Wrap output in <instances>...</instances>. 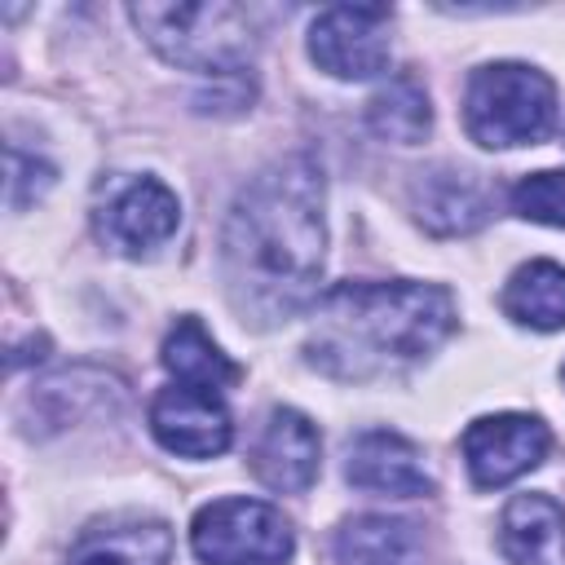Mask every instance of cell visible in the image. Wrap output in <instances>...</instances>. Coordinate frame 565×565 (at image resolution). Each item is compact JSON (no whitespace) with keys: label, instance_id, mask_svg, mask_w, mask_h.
<instances>
[{"label":"cell","instance_id":"cell-1","mask_svg":"<svg viewBox=\"0 0 565 565\" xmlns=\"http://www.w3.org/2000/svg\"><path fill=\"white\" fill-rule=\"evenodd\" d=\"M327 185L313 154H287L256 172L221 230V278L252 327H278L318 296L327 260Z\"/></svg>","mask_w":565,"mask_h":565},{"label":"cell","instance_id":"cell-2","mask_svg":"<svg viewBox=\"0 0 565 565\" xmlns=\"http://www.w3.org/2000/svg\"><path fill=\"white\" fill-rule=\"evenodd\" d=\"M455 322V296L437 282H340L318 300L305 353L331 380H388L419 366Z\"/></svg>","mask_w":565,"mask_h":565},{"label":"cell","instance_id":"cell-3","mask_svg":"<svg viewBox=\"0 0 565 565\" xmlns=\"http://www.w3.org/2000/svg\"><path fill=\"white\" fill-rule=\"evenodd\" d=\"M132 26L150 49L199 75H243L256 53L252 18L238 4H132Z\"/></svg>","mask_w":565,"mask_h":565},{"label":"cell","instance_id":"cell-4","mask_svg":"<svg viewBox=\"0 0 565 565\" xmlns=\"http://www.w3.org/2000/svg\"><path fill=\"white\" fill-rule=\"evenodd\" d=\"M556 88L539 66L525 62H490L472 71L463 93V124L477 146L508 150L534 146L552 132Z\"/></svg>","mask_w":565,"mask_h":565},{"label":"cell","instance_id":"cell-5","mask_svg":"<svg viewBox=\"0 0 565 565\" xmlns=\"http://www.w3.org/2000/svg\"><path fill=\"white\" fill-rule=\"evenodd\" d=\"M190 547L203 565H287L296 534L274 503L216 499L194 512Z\"/></svg>","mask_w":565,"mask_h":565},{"label":"cell","instance_id":"cell-6","mask_svg":"<svg viewBox=\"0 0 565 565\" xmlns=\"http://www.w3.org/2000/svg\"><path fill=\"white\" fill-rule=\"evenodd\" d=\"M388 22L384 4H331L309 26V57L335 79H371L388 66Z\"/></svg>","mask_w":565,"mask_h":565},{"label":"cell","instance_id":"cell-7","mask_svg":"<svg viewBox=\"0 0 565 565\" xmlns=\"http://www.w3.org/2000/svg\"><path fill=\"white\" fill-rule=\"evenodd\" d=\"M547 446H552L547 424L534 415H516V411L481 415L463 428V463L481 490H499L525 477L530 468L543 463Z\"/></svg>","mask_w":565,"mask_h":565},{"label":"cell","instance_id":"cell-8","mask_svg":"<svg viewBox=\"0 0 565 565\" xmlns=\"http://www.w3.org/2000/svg\"><path fill=\"white\" fill-rule=\"evenodd\" d=\"M177 225H181V203L154 177L119 181L97 212V234L124 256H150L177 234Z\"/></svg>","mask_w":565,"mask_h":565},{"label":"cell","instance_id":"cell-9","mask_svg":"<svg viewBox=\"0 0 565 565\" xmlns=\"http://www.w3.org/2000/svg\"><path fill=\"white\" fill-rule=\"evenodd\" d=\"M150 433L163 450L185 459H212L230 446L234 424L225 411V397L216 388L199 384H168L150 402Z\"/></svg>","mask_w":565,"mask_h":565},{"label":"cell","instance_id":"cell-10","mask_svg":"<svg viewBox=\"0 0 565 565\" xmlns=\"http://www.w3.org/2000/svg\"><path fill=\"white\" fill-rule=\"evenodd\" d=\"M318 468H322V437L313 419L291 406L269 411L252 446V472L278 494H305L318 481Z\"/></svg>","mask_w":565,"mask_h":565},{"label":"cell","instance_id":"cell-11","mask_svg":"<svg viewBox=\"0 0 565 565\" xmlns=\"http://www.w3.org/2000/svg\"><path fill=\"white\" fill-rule=\"evenodd\" d=\"M344 481L371 494H393V499H424L433 494V477L424 468V455L415 441L388 428L362 433L349 455H344Z\"/></svg>","mask_w":565,"mask_h":565},{"label":"cell","instance_id":"cell-12","mask_svg":"<svg viewBox=\"0 0 565 565\" xmlns=\"http://www.w3.org/2000/svg\"><path fill=\"white\" fill-rule=\"evenodd\" d=\"M172 561V530L159 516H106L79 530L71 543L66 565H168Z\"/></svg>","mask_w":565,"mask_h":565},{"label":"cell","instance_id":"cell-13","mask_svg":"<svg viewBox=\"0 0 565 565\" xmlns=\"http://www.w3.org/2000/svg\"><path fill=\"white\" fill-rule=\"evenodd\" d=\"M411 199H415L419 225L433 230V234H472L494 212V199H490L486 181L477 172H463V168L419 172Z\"/></svg>","mask_w":565,"mask_h":565},{"label":"cell","instance_id":"cell-14","mask_svg":"<svg viewBox=\"0 0 565 565\" xmlns=\"http://www.w3.org/2000/svg\"><path fill=\"white\" fill-rule=\"evenodd\" d=\"M499 543L516 565H565V508L552 494H516L499 516Z\"/></svg>","mask_w":565,"mask_h":565},{"label":"cell","instance_id":"cell-15","mask_svg":"<svg viewBox=\"0 0 565 565\" xmlns=\"http://www.w3.org/2000/svg\"><path fill=\"white\" fill-rule=\"evenodd\" d=\"M331 556L335 565H424L415 525L380 512L344 521L331 539Z\"/></svg>","mask_w":565,"mask_h":565},{"label":"cell","instance_id":"cell-16","mask_svg":"<svg viewBox=\"0 0 565 565\" xmlns=\"http://www.w3.org/2000/svg\"><path fill=\"white\" fill-rule=\"evenodd\" d=\"M163 366L172 384H199V388H230L243 380V371L221 353V344L203 331L199 318H177V327L163 340Z\"/></svg>","mask_w":565,"mask_h":565},{"label":"cell","instance_id":"cell-17","mask_svg":"<svg viewBox=\"0 0 565 565\" xmlns=\"http://www.w3.org/2000/svg\"><path fill=\"white\" fill-rule=\"evenodd\" d=\"M503 313L530 331H561L565 327V265L530 260L503 287Z\"/></svg>","mask_w":565,"mask_h":565},{"label":"cell","instance_id":"cell-18","mask_svg":"<svg viewBox=\"0 0 565 565\" xmlns=\"http://www.w3.org/2000/svg\"><path fill=\"white\" fill-rule=\"evenodd\" d=\"M366 128L380 137V141H397V146H415L428 137L433 128V106H428V93L415 75H393L371 102H366Z\"/></svg>","mask_w":565,"mask_h":565},{"label":"cell","instance_id":"cell-19","mask_svg":"<svg viewBox=\"0 0 565 565\" xmlns=\"http://www.w3.org/2000/svg\"><path fill=\"white\" fill-rule=\"evenodd\" d=\"M512 212L565 230V172H530L512 185Z\"/></svg>","mask_w":565,"mask_h":565},{"label":"cell","instance_id":"cell-20","mask_svg":"<svg viewBox=\"0 0 565 565\" xmlns=\"http://www.w3.org/2000/svg\"><path fill=\"white\" fill-rule=\"evenodd\" d=\"M49 190H53V168L40 163V159H31V154H22V150L13 146V150H9V207L18 212V207L44 199Z\"/></svg>","mask_w":565,"mask_h":565},{"label":"cell","instance_id":"cell-21","mask_svg":"<svg viewBox=\"0 0 565 565\" xmlns=\"http://www.w3.org/2000/svg\"><path fill=\"white\" fill-rule=\"evenodd\" d=\"M252 102V84H247V71L243 75H221V79H212V88L207 93H199L194 97V106L207 115H234V110H243Z\"/></svg>","mask_w":565,"mask_h":565},{"label":"cell","instance_id":"cell-22","mask_svg":"<svg viewBox=\"0 0 565 565\" xmlns=\"http://www.w3.org/2000/svg\"><path fill=\"white\" fill-rule=\"evenodd\" d=\"M561 375H565V371H561Z\"/></svg>","mask_w":565,"mask_h":565}]
</instances>
